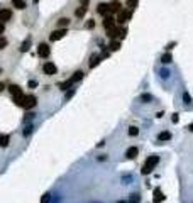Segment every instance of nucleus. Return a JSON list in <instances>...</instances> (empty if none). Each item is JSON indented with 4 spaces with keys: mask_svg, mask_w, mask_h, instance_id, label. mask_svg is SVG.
Listing matches in <instances>:
<instances>
[{
    "mask_svg": "<svg viewBox=\"0 0 193 203\" xmlns=\"http://www.w3.org/2000/svg\"><path fill=\"white\" fill-rule=\"evenodd\" d=\"M157 163H159V157H157V156H149V157L146 159V163H144L142 169H141V173H142V174H149V173L156 167Z\"/></svg>",
    "mask_w": 193,
    "mask_h": 203,
    "instance_id": "nucleus-1",
    "label": "nucleus"
},
{
    "mask_svg": "<svg viewBox=\"0 0 193 203\" xmlns=\"http://www.w3.org/2000/svg\"><path fill=\"white\" fill-rule=\"evenodd\" d=\"M36 103H38V98H36L34 95H25V96H24V105H22V109L31 110L32 107H36Z\"/></svg>",
    "mask_w": 193,
    "mask_h": 203,
    "instance_id": "nucleus-2",
    "label": "nucleus"
},
{
    "mask_svg": "<svg viewBox=\"0 0 193 203\" xmlns=\"http://www.w3.org/2000/svg\"><path fill=\"white\" fill-rule=\"evenodd\" d=\"M49 53H51V49H49V46L46 44V42H42V44H39L38 46V56L39 58H48L49 56Z\"/></svg>",
    "mask_w": 193,
    "mask_h": 203,
    "instance_id": "nucleus-3",
    "label": "nucleus"
},
{
    "mask_svg": "<svg viewBox=\"0 0 193 203\" xmlns=\"http://www.w3.org/2000/svg\"><path fill=\"white\" fill-rule=\"evenodd\" d=\"M42 70H44V73L49 74V76H53V74H56L58 71V68H56V64L54 63H51V61H48V63H44V66H42Z\"/></svg>",
    "mask_w": 193,
    "mask_h": 203,
    "instance_id": "nucleus-4",
    "label": "nucleus"
},
{
    "mask_svg": "<svg viewBox=\"0 0 193 203\" xmlns=\"http://www.w3.org/2000/svg\"><path fill=\"white\" fill-rule=\"evenodd\" d=\"M131 15H132L131 10H120V12L117 14V22H119V24H125V22L131 19Z\"/></svg>",
    "mask_w": 193,
    "mask_h": 203,
    "instance_id": "nucleus-5",
    "label": "nucleus"
},
{
    "mask_svg": "<svg viewBox=\"0 0 193 203\" xmlns=\"http://www.w3.org/2000/svg\"><path fill=\"white\" fill-rule=\"evenodd\" d=\"M66 34H68V32H66V29H64V27H61V29H58V31L51 32V36H49V39H51V41H59L61 37H64Z\"/></svg>",
    "mask_w": 193,
    "mask_h": 203,
    "instance_id": "nucleus-6",
    "label": "nucleus"
},
{
    "mask_svg": "<svg viewBox=\"0 0 193 203\" xmlns=\"http://www.w3.org/2000/svg\"><path fill=\"white\" fill-rule=\"evenodd\" d=\"M96 12H98L100 15H109V12H110L109 3H98V5H96Z\"/></svg>",
    "mask_w": 193,
    "mask_h": 203,
    "instance_id": "nucleus-7",
    "label": "nucleus"
},
{
    "mask_svg": "<svg viewBox=\"0 0 193 203\" xmlns=\"http://www.w3.org/2000/svg\"><path fill=\"white\" fill-rule=\"evenodd\" d=\"M170 139H171V132H170V130H163V132L157 134V141H159V142H166V141H170Z\"/></svg>",
    "mask_w": 193,
    "mask_h": 203,
    "instance_id": "nucleus-8",
    "label": "nucleus"
},
{
    "mask_svg": "<svg viewBox=\"0 0 193 203\" xmlns=\"http://www.w3.org/2000/svg\"><path fill=\"white\" fill-rule=\"evenodd\" d=\"M137 154H139V149L137 147H129L125 151V157H127V159H135Z\"/></svg>",
    "mask_w": 193,
    "mask_h": 203,
    "instance_id": "nucleus-9",
    "label": "nucleus"
},
{
    "mask_svg": "<svg viewBox=\"0 0 193 203\" xmlns=\"http://www.w3.org/2000/svg\"><path fill=\"white\" fill-rule=\"evenodd\" d=\"M10 17H12V12H10V10H7V9H2V10H0V22L5 24Z\"/></svg>",
    "mask_w": 193,
    "mask_h": 203,
    "instance_id": "nucleus-10",
    "label": "nucleus"
},
{
    "mask_svg": "<svg viewBox=\"0 0 193 203\" xmlns=\"http://www.w3.org/2000/svg\"><path fill=\"white\" fill-rule=\"evenodd\" d=\"M119 32H120V29H119V27H115V25H114V27H110V29H107V36L110 37L112 41L119 37Z\"/></svg>",
    "mask_w": 193,
    "mask_h": 203,
    "instance_id": "nucleus-11",
    "label": "nucleus"
},
{
    "mask_svg": "<svg viewBox=\"0 0 193 203\" xmlns=\"http://www.w3.org/2000/svg\"><path fill=\"white\" fill-rule=\"evenodd\" d=\"M164 198H166V196L161 193V190H159V188H156V190H154V198H153V203H161V202H164Z\"/></svg>",
    "mask_w": 193,
    "mask_h": 203,
    "instance_id": "nucleus-12",
    "label": "nucleus"
},
{
    "mask_svg": "<svg viewBox=\"0 0 193 203\" xmlns=\"http://www.w3.org/2000/svg\"><path fill=\"white\" fill-rule=\"evenodd\" d=\"M59 90H68V88H71L73 86V80L71 78H68V80H64V81H61V83H58Z\"/></svg>",
    "mask_w": 193,
    "mask_h": 203,
    "instance_id": "nucleus-13",
    "label": "nucleus"
},
{
    "mask_svg": "<svg viewBox=\"0 0 193 203\" xmlns=\"http://www.w3.org/2000/svg\"><path fill=\"white\" fill-rule=\"evenodd\" d=\"M109 7H110V12H112V14H119V12L122 10V5H120V2H117V0H114Z\"/></svg>",
    "mask_w": 193,
    "mask_h": 203,
    "instance_id": "nucleus-14",
    "label": "nucleus"
},
{
    "mask_svg": "<svg viewBox=\"0 0 193 203\" xmlns=\"http://www.w3.org/2000/svg\"><path fill=\"white\" fill-rule=\"evenodd\" d=\"M103 25H105V29H110V27H114V25H115V19L112 17V15H105Z\"/></svg>",
    "mask_w": 193,
    "mask_h": 203,
    "instance_id": "nucleus-15",
    "label": "nucleus"
},
{
    "mask_svg": "<svg viewBox=\"0 0 193 203\" xmlns=\"http://www.w3.org/2000/svg\"><path fill=\"white\" fill-rule=\"evenodd\" d=\"M24 93H19V95H14V103L17 105V107H22L24 105Z\"/></svg>",
    "mask_w": 193,
    "mask_h": 203,
    "instance_id": "nucleus-16",
    "label": "nucleus"
},
{
    "mask_svg": "<svg viewBox=\"0 0 193 203\" xmlns=\"http://www.w3.org/2000/svg\"><path fill=\"white\" fill-rule=\"evenodd\" d=\"M86 9L88 7H78L76 10H75V17H78V19H81V17H85V14H86Z\"/></svg>",
    "mask_w": 193,
    "mask_h": 203,
    "instance_id": "nucleus-17",
    "label": "nucleus"
},
{
    "mask_svg": "<svg viewBox=\"0 0 193 203\" xmlns=\"http://www.w3.org/2000/svg\"><path fill=\"white\" fill-rule=\"evenodd\" d=\"M29 48H31V37H27L22 44H20V53H25V51H29Z\"/></svg>",
    "mask_w": 193,
    "mask_h": 203,
    "instance_id": "nucleus-18",
    "label": "nucleus"
},
{
    "mask_svg": "<svg viewBox=\"0 0 193 203\" xmlns=\"http://www.w3.org/2000/svg\"><path fill=\"white\" fill-rule=\"evenodd\" d=\"M9 141H10V137L7 134H2L0 135V147H7L9 146Z\"/></svg>",
    "mask_w": 193,
    "mask_h": 203,
    "instance_id": "nucleus-19",
    "label": "nucleus"
},
{
    "mask_svg": "<svg viewBox=\"0 0 193 203\" xmlns=\"http://www.w3.org/2000/svg\"><path fill=\"white\" fill-rule=\"evenodd\" d=\"M12 5L19 10H24L25 9V0H12Z\"/></svg>",
    "mask_w": 193,
    "mask_h": 203,
    "instance_id": "nucleus-20",
    "label": "nucleus"
},
{
    "mask_svg": "<svg viewBox=\"0 0 193 203\" xmlns=\"http://www.w3.org/2000/svg\"><path fill=\"white\" fill-rule=\"evenodd\" d=\"M171 61H173V56L170 54V53H166V54L161 56V63H163V64H170Z\"/></svg>",
    "mask_w": 193,
    "mask_h": 203,
    "instance_id": "nucleus-21",
    "label": "nucleus"
},
{
    "mask_svg": "<svg viewBox=\"0 0 193 203\" xmlns=\"http://www.w3.org/2000/svg\"><path fill=\"white\" fill-rule=\"evenodd\" d=\"M100 59H102V56H98V54H93V56H92V63H90V68H95V66H98Z\"/></svg>",
    "mask_w": 193,
    "mask_h": 203,
    "instance_id": "nucleus-22",
    "label": "nucleus"
},
{
    "mask_svg": "<svg viewBox=\"0 0 193 203\" xmlns=\"http://www.w3.org/2000/svg\"><path fill=\"white\" fill-rule=\"evenodd\" d=\"M9 92L12 93V95H19V93H22V90H20V86H17V85H10L9 86Z\"/></svg>",
    "mask_w": 193,
    "mask_h": 203,
    "instance_id": "nucleus-23",
    "label": "nucleus"
},
{
    "mask_svg": "<svg viewBox=\"0 0 193 203\" xmlns=\"http://www.w3.org/2000/svg\"><path fill=\"white\" fill-rule=\"evenodd\" d=\"M109 49H110V51H119V49H120V42H119V41H115V39H114V41L110 42V46H109Z\"/></svg>",
    "mask_w": 193,
    "mask_h": 203,
    "instance_id": "nucleus-24",
    "label": "nucleus"
},
{
    "mask_svg": "<svg viewBox=\"0 0 193 203\" xmlns=\"http://www.w3.org/2000/svg\"><path fill=\"white\" fill-rule=\"evenodd\" d=\"M141 100H142L144 103H149V102H153V95H149V93H142V95H141Z\"/></svg>",
    "mask_w": 193,
    "mask_h": 203,
    "instance_id": "nucleus-25",
    "label": "nucleus"
},
{
    "mask_svg": "<svg viewBox=\"0 0 193 203\" xmlns=\"http://www.w3.org/2000/svg\"><path fill=\"white\" fill-rule=\"evenodd\" d=\"M56 24H58V27H59V29H61V27H66V25L70 24V19L63 17V19H59V20H58V22H56Z\"/></svg>",
    "mask_w": 193,
    "mask_h": 203,
    "instance_id": "nucleus-26",
    "label": "nucleus"
},
{
    "mask_svg": "<svg viewBox=\"0 0 193 203\" xmlns=\"http://www.w3.org/2000/svg\"><path fill=\"white\" fill-rule=\"evenodd\" d=\"M32 130H34V125H32V124H29V125H27V127L24 129V132H22V134H24V135L27 137V135H31V134H32Z\"/></svg>",
    "mask_w": 193,
    "mask_h": 203,
    "instance_id": "nucleus-27",
    "label": "nucleus"
},
{
    "mask_svg": "<svg viewBox=\"0 0 193 203\" xmlns=\"http://www.w3.org/2000/svg\"><path fill=\"white\" fill-rule=\"evenodd\" d=\"M81 78H83V71H76V73H75V74H73V76H71V80H73V83H75V81H80Z\"/></svg>",
    "mask_w": 193,
    "mask_h": 203,
    "instance_id": "nucleus-28",
    "label": "nucleus"
},
{
    "mask_svg": "<svg viewBox=\"0 0 193 203\" xmlns=\"http://www.w3.org/2000/svg\"><path fill=\"white\" fill-rule=\"evenodd\" d=\"M127 132H129V135H131V137H135V135L139 134V129H137V127H129V130H127Z\"/></svg>",
    "mask_w": 193,
    "mask_h": 203,
    "instance_id": "nucleus-29",
    "label": "nucleus"
},
{
    "mask_svg": "<svg viewBox=\"0 0 193 203\" xmlns=\"http://www.w3.org/2000/svg\"><path fill=\"white\" fill-rule=\"evenodd\" d=\"M34 117H36V113H32V112H27V113H25V117H24V122H31Z\"/></svg>",
    "mask_w": 193,
    "mask_h": 203,
    "instance_id": "nucleus-30",
    "label": "nucleus"
},
{
    "mask_svg": "<svg viewBox=\"0 0 193 203\" xmlns=\"http://www.w3.org/2000/svg\"><path fill=\"white\" fill-rule=\"evenodd\" d=\"M7 44H9V41H7L5 37L0 36V51H2V49H5V48H7Z\"/></svg>",
    "mask_w": 193,
    "mask_h": 203,
    "instance_id": "nucleus-31",
    "label": "nucleus"
},
{
    "mask_svg": "<svg viewBox=\"0 0 193 203\" xmlns=\"http://www.w3.org/2000/svg\"><path fill=\"white\" fill-rule=\"evenodd\" d=\"M139 202H141V195H137V193H135V195H132V198H131L127 203H139Z\"/></svg>",
    "mask_w": 193,
    "mask_h": 203,
    "instance_id": "nucleus-32",
    "label": "nucleus"
},
{
    "mask_svg": "<svg viewBox=\"0 0 193 203\" xmlns=\"http://www.w3.org/2000/svg\"><path fill=\"white\" fill-rule=\"evenodd\" d=\"M183 100H185V103H188V105L192 103V96L188 95V92H183Z\"/></svg>",
    "mask_w": 193,
    "mask_h": 203,
    "instance_id": "nucleus-33",
    "label": "nucleus"
},
{
    "mask_svg": "<svg viewBox=\"0 0 193 203\" xmlns=\"http://www.w3.org/2000/svg\"><path fill=\"white\" fill-rule=\"evenodd\" d=\"M49 200H51V195L49 193H44L42 198H41V203H49Z\"/></svg>",
    "mask_w": 193,
    "mask_h": 203,
    "instance_id": "nucleus-34",
    "label": "nucleus"
},
{
    "mask_svg": "<svg viewBox=\"0 0 193 203\" xmlns=\"http://www.w3.org/2000/svg\"><path fill=\"white\" fill-rule=\"evenodd\" d=\"M125 3H127V7H131V9H135V7H137V0H127Z\"/></svg>",
    "mask_w": 193,
    "mask_h": 203,
    "instance_id": "nucleus-35",
    "label": "nucleus"
},
{
    "mask_svg": "<svg viewBox=\"0 0 193 203\" xmlns=\"http://www.w3.org/2000/svg\"><path fill=\"white\" fill-rule=\"evenodd\" d=\"M73 95H75V88L71 86V90H68V92H66V100H70V98H71Z\"/></svg>",
    "mask_w": 193,
    "mask_h": 203,
    "instance_id": "nucleus-36",
    "label": "nucleus"
},
{
    "mask_svg": "<svg viewBox=\"0 0 193 203\" xmlns=\"http://www.w3.org/2000/svg\"><path fill=\"white\" fill-rule=\"evenodd\" d=\"M125 36H127V29H120V32H119V39H124Z\"/></svg>",
    "mask_w": 193,
    "mask_h": 203,
    "instance_id": "nucleus-37",
    "label": "nucleus"
},
{
    "mask_svg": "<svg viewBox=\"0 0 193 203\" xmlns=\"http://www.w3.org/2000/svg\"><path fill=\"white\" fill-rule=\"evenodd\" d=\"M85 25H86V29H93V27H95V22H93V20L90 19V20H88V22H86Z\"/></svg>",
    "mask_w": 193,
    "mask_h": 203,
    "instance_id": "nucleus-38",
    "label": "nucleus"
},
{
    "mask_svg": "<svg viewBox=\"0 0 193 203\" xmlns=\"http://www.w3.org/2000/svg\"><path fill=\"white\" fill-rule=\"evenodd\" d=\"M27 86H29V88H36V86H38V81H36V80H31V81L27 83Z\"/></svg>",
    "mask_w": 193,
    "mask_h": 203,
    "instance_id": "nucleus-39",
    "label": "nucleus"
},
{
    "mask_svg": "<svg viewBox=\"0 0 193 203\" xmlns=\"http://www.w3.org/2000/svg\"><path fill=\"white\" fill-rule=\"evenodd\" d=\"M170 76V71L168 70H161V78H168Z\"/></svg>",
    "mask_w": 193,
    "mask_h": 203,
    "instance_id": "nucleus-40",
    "label": "nucleus"
},
{
    "mask_svg": "<svg viewBox=\"0 0 193 203\" xmlns=\"http://www.w3.org/2000/svg\"><path fill=\"white\" fill-rule=\"evenodd\" d=\"M171 120H173L174 124H176V122L180 120V117H178V113H173V117H171Z\"/></svg>",
    "mask_w": 193,
    "mask_h": 203,
    "instance_id": "nucleus-41",
    "label": "nucleus"
},
{
    "mask_svg": "<svg viewBox=\"0 0 193 203\" xmlns=\"http://www.w3.org/2000/svg\"><path fill=\"white\" fill-rule=\"evenodd\" d=\"M3 31H5V24L0 22V34H3Z\"/></svg>",
    "mask_w": 193,
    "mask_h": 203,
    "instance_id": "nucleus-42",
    "label": "nucleus"
},
{
    "mask_svg": "<svg viewBox=\"0 0 193 203\" xmlns=\"http://www.w3.org/2000/svg\"><path fill=\"white\" fill-rule=\"evenodd\" d=\"M122 180H124V181H132V176H131V174H129V176H124V178H122Z\"/></svg>",
    "mask_w": 193,
    "mask_h": 203,
    "instance_id": "nucleus-43",
    "label": "nucleus"
},
{
    "mask_svg": "<svg viewBox=\"0 0 193 203\" xmlns=\"http://www.w3.org/2000/svg\"><path fill=\"white\" fill-rule=\"evenodd\" d=\"M80 2H81V5H83V7H86V5H88V2H90V0H80Z\"/></svg>",
    "mask_w": 193,
    "mask_h": 203,
    "instance_id": "nucleus-44",
    "label": "nucleus"
},
{
    "mask_svg": "<svg viewBox=\"0 0 193 203\" xmlns=\"http://www.w3.org/2000/svg\"><path fill=\"white\" fill-rule=\"evenodd\" d=\"M3 90H5V83H2V81H0V92H3Z\"/></svg>",
    "mask_w": 193,
    "mask_h": 203,
    "instance_id": "nucleus-45",
    "label": "nucleus"
},
{
    "mask_svg": "<svg viewBox=\"0 0 193 203\" xmlns=\"http://www.w3.org/2000/svg\"><path fill=\"white\" fill-rule=\"evenodd\" d=\"M188 130H190V132H193V124H190V125H188Z\"/></svg>",
    "mask_w": 193,
    "mask_h": 203,
    "instance_id": "nucleus-46",
    "label": "nucleus"
},
{
    "mask_svg": "<svg viewBox=\"0 0 193 203\" xmlns=\"http://www.w3.org/2000/svg\"><path fill=\"white\" fill-rule=\"evenodd\" d=\"M117 203H127V202H117Z\"/></svg>",
    "mask_w": 193,
    "mask_h": 203,
    "instance_id": "nucleus-47",
    "label": "nucleus"
}]
</instances>
